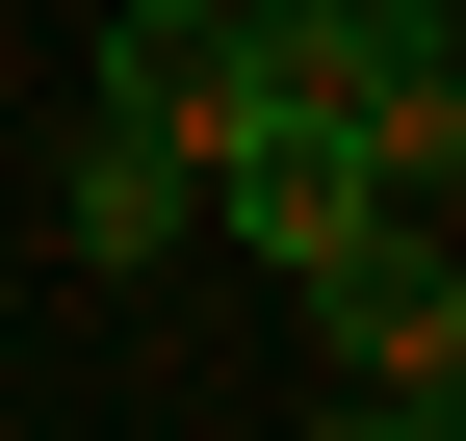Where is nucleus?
Segmentation results:
<instances>
[{
  "mask_svg": "<svg viewBox=\"0 0 466 441\" xmlns=\"http://www.w3.org/2000/svg\"><path fill=\"white\" fill-rule=\"evenodd\" d=\"M337 130H363L389 208L466 182V26H441V0H337Z\"/></svg>",
  "mask_w": 466,
  "mask_h": 441,
  "instance_id": "f03ea898",
  "label": "nucleus"
},
{
  "mask_svg": "<svg viewBox=\"0 0 466 441\" xmlns=\"http://www.w3.org/2000/svg\"><path fill=\"white\" fill-rule=\"evenodd\" d=\"M52 234L130 286V260H182V234H208V156H182V130H130V104H78V182H52Z\"/></svg>",
  "mask_w": 466,
  "mask_h": 441,
  "instance_id": "7ed1b4c3",
  "label": "nucleus"
},
{
  "mask_svg": "<svg viewBox=\"0 0 466 441\" xmlns=\"http://www.w3.org/2000/svg\"><path fill=\"white\" fill-rule=\"evenodd\" d=\"M441 26H466V0H441Z\"/></svg>",
  "mask_w": 466,
  "mask_h": 441,
  "instance_id": "0eeeda50",
  "label": "nucleus"
},
{
  "mask_svg": "<svg viewBox=\"0 0 466 441\" xmlns=\"http://www.w3.org/2000/svg\"><path fill=\"white\" fill-rule=\"evenodd\" d=\"M285 286H311V364H337V390H415V364L466 338V260H441V208H363V234H311Z\"/></svg>",
  "mask_w": 466,
  "mask_h": 441,
  "instance_id": "f257e3e1",
  "label": "nucleus"
},
{
  "mask_svg": "<svg viewBox=\"0 0 466 441\" xmlns=\"http://www.w3.org/2000/svg\"><path fill=\"white\" fill-rule=\"evenodd\" d=\"M104 104H130V130H233V0H130V26H104Z\"/></svg>",
  "mask_w": 466,
  "mask_h": 441,
  "instance_id": "20e7f679",
  "label": "nucleus"
},
{
  "mask_svg": "<svg viewBox=\"0 0 466 441\" xmlns=\"http://www.w3.org/2000/svg\"><path fill=\"white\" fill-rule=\"evenodd\" d=\"M415 415H441V441H466V338H441V364H415Z\"/></svg>",
  "mask_w": 466,
  "mask_h": 441,
  "instance_id": "423d86ee",
  "label": "nucleus"
},
{
  "mask_svg": "<svg viewBox=\"0 0 466 441\" xmlns=\"http://www.w3.org/2000/svg\"><path fill=\"white\" fill-rule=\"evenodd\" d=\"M311 441H441V415H415V390H337V415H311Z\"/></svg>",
  "mask_w": 466,
  "mask_h": 441,
  "instance_id": "39448f33",
  "label": "nucleus"
}]
</instances>
